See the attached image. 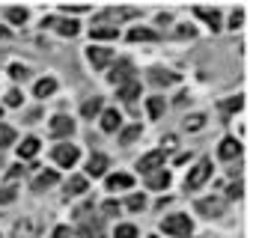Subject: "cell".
I'll list each match as a JSON object with an SVG mask.
<instances>
[{"instance_id":"6da1fadb","label":"cell","mask_w":253,"mask_h":238,"mask_svg":"<svg viewBox=\"0 0 253 238\" xmlns=\"http://www.w3.org/2000/svg\"><path fill=\"white\" fill-rule=\"evenodd\" d=\"M209 176H211V161H209V158H203V161L188 173L185 188H188V191H197V188H203V185L209 182Z\"/></svg>"},{"instance_id":"7a4b0ae2","label":"cell","mask_w":253,"mask_h":238,"mask_svg":"<svg viewBox=\"0 0 253 238\" xmlns=\"http://www.w3.org/2000/svg\"><path fill=\"white\" fill-rule=\"evenodd\" d=\"M161 229L167 232V235H191V217H185V214H170V217H164L161 220Z\"/></svg>"},{"instance_id":"3957f363","label":"cell","mask_w":253,"mask_h":238,"mask_svg":"<svg viewBox=\"0 0 253 238\" xmlns=\"http://www.w3.org/2000/svg\"><path fill=\"white\" fill-rule=\"evenodd\" d=\"M131 72H134V66H131L128 60H119V63H116V66L110 69V75H107V78H110V83L122 86V83H128V80H134V78H131Z\"/></svg>"},{"instance_id":"277c9868","label":"cell","mask_w":253,"mask_h":238,"mask_svg":"<svg viewBox=\"0 0 253 238\" xmlns=\"http://www.w3.org/2000/svg\"><path fill=\"white\" fill-rule=\"evenodd\" d=\"M78 146H69V143H63V146H54V161L60 164V167H72L75 161H78Z\"/></svg>"},{"instance_id":"5b68a950","label":"cell","mask_w":253,"mask_h":238,"mask_svg":"<svg viewBox=\"0 0 253 238\" xmlns=\"http://www.w3.org/2000/svg\"><path fill=\"white\" fill-rule=\"evenodd\" d=\"M164 158H167V152H164V149H155V152L143 155L137 167H140L143 173H155V170H161V167H164Z\"/></svg>"},{"instance_id":"8992f818","label":"cell","mask_w":253,"mask_h":238,"mask_svg":"<svg viewBox=\"0 0 253 238\" xmlns=\"http://www.w3.org/2000/svg\"><path fill=\"white\" fill-rule=\"evenodd\" d=\"M81 238H104V223H101V217L95 220V217H89V220H81Z\"/></svg>"},{"instance_id":"52a82bcc","label":"cell","mask_w":253,"mask_h":238,"mask_svg":"<svg viewBox=\"0 0 253 238\" xmlns=\"http://www.w3.org/2000/svg\"><path fill=\"white\" fill-rule=\"evenodd\" d=\"M72 131H75V122H72L69 116H54V119H51V134H54V137H66V134H72Z\"/></svg>"},{"instance_id":"ba28073f","label":"cell","mask_w":253,"mask_h":238,"mask_svg":"<svg viewBox=\"0 0 253 238\" xmlns=\"http://www.w3.org/2000/svg\"><path fill=\"white\" fill-rule=\"evenodd\" d=\"M197 211L200 214H206V217H217V214H223V202L220 199H197Z\"/></svg>"},{"instance_id":"9c48e42d","label":"cell","mask_w":253,"mask_h":238,"mask_svg":"<svg viewBox=\"0 0 253 238\" xmlns=\"http://www.w3.org/2000/svg\"><path fill=\"white\" fill-rule=\"evenodd\" d=\"M15 238H33L36 232H39V220L36 217H24L21 223H15Z\"/></svg>"},{"instance_id":"30bf717a","label":"cell","mask_w":253,"mask_h":238,"mask_svg":"<svg viewBox=\"0 0 253 238\" xmlns=\"http://www.w3.org/2000/svg\"><path fill=\"white\" fill-rule=\"evenodd\" d=\"M86 57H89V63H92L95 69H104V66L110 63V57H113V54H110V48H89V51H86Z\"/></svg>"},{"instance_id":"8fae6325","label":"cell","mask_w":253,"mask_h":238,"mask_svg":"<svg viewBox=\"0 0 253 238\" xmlns=\"http://www.w3.org/2000/svg\"><path fill=\"white\" fill-rule=\"evenodd\" d=\"M194 15H197V18H203V21H206L211 30H217V27H220V12H217V9H206V6H197V9H194Z\"/></svg>"},{"instance_id":"7c38bea8","label":"cell","mask_w":253,"mask_h":238,"mask_svg":"<svg viewBox=\"0 0 253 238\" xmlns=\"http://www.w3.org/2000/svg\"><path fill=\"white\" fill-rule=\"evenodd\" d=\"M104 170H107V158H104V155H92V158L86 161V176L98 179V176H104Z\"/></svg>"},{"instance_id":"4fadbf2b","label":"cell","mask_w":253,"mask_h":238,"mask_svg":"<svg viewBox=\"0 0 253 238\" xmlns=\"http://www.w3.org/2000/svg\"><path fill=\"white\" fill-rule=\"evenodd\" d=\"M57 182H60V176H57L54 170H45V173H39V179H36V182H33L30 188H33L36 194H42L45 188H51V185H57Z\"/></svg>"},{"instance_id":"5bb4252c","label":"cell","mask_w":253,"mask_h":238,"mask_svg":"<svg viewBox=\"0 0 253 238\" xmlns=\"http://www.w3.org/2000/svg\"><path fill=\"white\" fill-rule=\"evenodd\" d=\"M131 185H134V179L128 173H113V176H107V188L110 191H125V188H131Z\"/></svg>"},{"instance_id":"9a60e30c","label":"cell","mask_w":253,"mask_h":238,"mask_svg":"<svg viewBox=\"0 0 253 238\" xmlns=\"http://www.w3.org/2000/svg\"><path fill=\"white\" fill-rule=\"evenodd\" d=\"M238 152H241V146H238V140H235V137H226V140L220 143V158H223V161L238 158Z\"/></svg>"},{"instance_id":"2e32d148","label":"cell","mask_w":253,"mask_h":238,"mask_svg":"<svg viewBox=\"0 0 253 238\" xmlns=\"http://www.w3.org/2000/svg\"><path fill=\"white\" fill-rule=\"evenodd\" d=\"M119 125H122V119H119L116 110H104V113H101V128H104V131H116Z\"/></svg>"},{"instance_id":"e0dca14e","label":"cell","mask_w":253,"mask_h":238,"mask_svg":"<svg viewBox=\"0 0 253 238\" xmlns=\"http://www.w3.org/2000/svg\"><path fill=\"white\" fill-rule=\"evenodd\" d=\"M137 95H140V83L137 80H128V83L119 86V98H125V101H134Z\"/></svg>"},{"instance_id":"ac0fdd59","label":"cell","mask_w":253,"mask_h":238,"mask_svg":"<svg viewBox=\"0 0 253 238\" xmlns=\"http://www.w3.org/2000/svg\"><path fill=\"white\" fill-rule=\"evenodd\" d=\"M146 185H149V188H167V185H170V173H167V170H155V173H149Z\"/></svg>"},{"instance_id":"d6986e66","label":"cell","mask_w":253,"mask_h":238,"mask_svg":"<svg viewBox=\"0 0 253 238\" xmlns=\"http://www.w3.org/2000/svg\"><path fill=\"white\" fill-rule=\"evenodd\" d=\"M51 27H57L63 36H75L78 33V24L75 21H66V18H51Z\"/></svg>"},{"instance_id":"ffe728a7","label":"cell","mask_w":253,"mask_h":238,"mask_svg":"<svg viewBox=\"0 0 253 238\" xmlns=\"http://www.w3.org/2000/svg\"><path fill=\"white\" fill-rule=\"evenodd\" d=\"M143 134V125H128V128H125L122 134H119V146H128L134 137H140Z\"/></svg>"},{"instance_id":"44dd1931","label":"cell","mask_w":253,"mask_h":238,"mask_svg":"<svg viewBox=\"0 0 253 238\" xmlns=\"http://www.w3.org/2000/svg\"><path fill=\"white\" fill-rule=\"evenodd\" d=\"M149 80L152 83H176V75L173 72H164V69H152L149 72Z\"/></svg>"},{"instance_id":"7402d4cb","label":"cell","mask_w":253,"mask_h":238,"mask_svg":"<svg viewBox=\"0 0 253 238\" xmlns=\"http://www.w3.org/2000/svg\"><path fill=\"white\" fill-rule=\"evenodd\" d=\"M36 152H39V140H36V137H27V140L18 146V155H21V158H33Z\"/></svg>"},{"instance_id":"603a6c76","label":"cell","mask_w":253,"mask_h":238,"mask_svg":"<svg viewBox=\"0 0 253 238\" xmlns=\"http://www.w3.org/2000/svg\"><path fill=\"white\" fill-rule=\"evenodd\" d=\"M89 36H92V39H116V36H119V30H116V27H104V24H101V27H92V30H89Z\"/></svg>"},{"instance_id":"cb8c5ba5","label":"cell","mask_w":253,"mask_h":238,"mask_svg":"<svg viewBox=\"0 0 253 238\" xmlns=\"http://www.w3.org/2000/svg\"><path fill=\"white\" fill-rule=\"evenodd\" d=\"M54 89H57V80H54V78H45V80L36 83V95H39V98H48Z\"/></svg>"},{"instance_id":"d4e9b609","label":"cell","mask_w":253,"mask_h":238,"mask_svg":"<svg viewBox=\"0 0 253 238\" xmlns=\"http://www.w3.org/2000/svg\"><path fill=\"white\" fill-rule=\"evenodd\" d=\"M128 39H131V42H155L158 36H155V30H140V27H137V30L128 33Z\"/></svg>"},{"instance_id":"484cf974","label":"cell","mask_w":253,"mask_h":238,"mask_svg":"<svg viewBox=\"0 0 253 238\" xmlns=\"http://www.w3.org/2000/svg\"><path fill=\"white\" fill-rule=\"evenodd\" d=\"M98 110H101V98H98V95H95V98H86V101H84V107H81V113H84L86 119H89V116H95Z\"/></svg>"},{"instance_id":"4316f807","label":"cell","mask_w":253,"mask_h":238,"mask_svg":"<svg viewBox=\"0 0 253 238\" xmlns=\"http://www.w3.org/2000/svg\"><path fill=\"white\" fill-rule=\"evenodd\" d=\"M66 191H69V194H84V191H86V179H84V176H72L69 185H66Z\"/></svg>"},{"instance_id":"83f0119b","label":"cell","mask_w":253,"mask_h":238,"mask_svg":"<svg viewBox=\"0 0 253 238\" xmlns=\"http://www.w3.org/2000/svg\"><path fill=\"white\" fill-rule=\"evenodd\" d=\"M241 104H244V98H226V101H220V113H235V110H241Z\"/></svg>"},{"instance_id":"f1b7e54d","label":"cell","mask_w":253,"mask_h":238,"mask_svg":"<svg viewBox=\"0 0 253 238\" xmlns=\"http://www.w3.org/2000/svg\"><path fill=\"white\" fill-rule=\"evenodd\" d=\"M203 122H206V116H203V113H194V116L185 119V128H188V131H197V128H203Z\"/></svg>"},{"instance_id":"f546056e","label":"cell","mask_w":253,"mask_h":238,"mask_svg":"<svg viewBox=\"0 0 253 238\" xmlns=\"http://www.w3.org/2000/svg\"><path fill=\"white\" fill-rule=\"evenodd\" d=\"M15 143V131L9 125H0V146H12Z\"/></svg>"},{"instance_id":"4dcf8cb0","label":"cell","mask_w":253,"mask_h":238,"mask_svg":"<svg viewBox=\"0 0 253 238\" xmlns=\"http://www.w3.org/2000/svg\"><path fill=\"white\" fill-rule=\"evenodd\" d=\"M6 18H9L12 24H24V21H27V9H18V6H15V9H6Z\"/></svg>"},{"instance_id":"1f68e13d","label":"cell","mask_w":253,"mask_h":238,"mask_svg":"<svg viewBox=\"0 0 253 238\" xmlns=\"http://www.w3.org/2000/svg\"><path fill=\"white\" fill-rule=\"evenodd\" d=\"M161 113H164V98H149V116L158 119Z\"/></svg>"},{"instance_id":"d6a6232c","label":"cell","mask_w":253,"mask_h":238,"mask_svg":"<svg viewBox=\"0 0 253 238\" xmlns=\"http://www.w3.org/2000/svg\"><path fill=\"white\" fill-rule=\"evenodd\" d=\"M137 235V229L131 226V223H122V226H116V238H134Z\"/></svg>"},{"instance_id":"836d02e7","label":"cell","mask_w":253,"mask_h":238,"mask_svg":"<svg viewBox=\"0 0 253 238\" xmlns=\"http://www.w3.org/2000/svg\"><path fill=\"white\" fill-rule=\"evenodd\" d=\"M104 15H107V18H134L137 12H134V9H107Z\"/></svg>"},{"instance_id":"e575fe53","label":"cell","mask_w":253,"mask_h":238,"mask_svg":"<svg viewBox=\"0 0 253 238\" xmlns=\"http://www.w3.org/2000/svg\"><path fill=\"white\" fill-rule=\"evenodd\" d=\"M143 205H146V199H143L140 194H134V197H128V208H131V211H140Z\"/></svg>"},{"instance_id":"d590c367","label":"cell","mask_w":253,"mask_h":238,"mask_svg":"<svg viewBox=\"0 0 253 238\" xmlns=\"http://www.w3.org/2000/svg\"><path fill=\"white\" fill-rule=\"evenodd\" d=\"M15 194H18L15 188H6L3 194H0V205H6V202H12V199H15Z\"/></svg>"},{"instance_id":"8d00e7d4","label":"cell","mask_w":253,"mask_h":238,"mask_svg":"<svg viewBox=\"0 0 253 238\" xmlns=\"http://www.w3.org/2000/svg\"><path fill=\"white\" fill-rule=\"evenodd\" d=\"M6 104H9V107H18V104H21V92H18V89H12V92L6 95Z\"/></svg>"},{"instance_id":"74e56055","label":"cell","mask_w":253,"mask_h":238,"mask_svg":"<svg viewBox=\"0 0 253 238\" xmlns=\"http://www.w3.org/2000/svg\"><path fill=\"white\" fill-rule=\"evenodd\" d=\"M226 197H229V199H238V197H241V182H238V185H229Z\"/></svg>"},{"instance_id":"f35d334b","label":"cell","mask_w":253,"mask_h":238,"mask_svg":"<svg viewBox=\"0 0 253 238\" xmlns=\"http://www.w3.org/2000/svg\"><path fill=\"white\" fill-rule=\"evenodd\" d=\"M9 75H12V78H24L27 69H24V66H9Z\"/></svg>"},{"instance_id":"ab89813d","label":"cell","mask_w":253,"mask_h":238,"mask_svg":"<svg viewBox=\"0 0 253 238\" xmlns=\"http://www.w3.org/2000/svg\"><path fill=\"white\" fill-rule=\"evenodd\" d=\"M69 235H72L69 226H57V229H54V238H69Z\"/></svg>"},{"instance_id":"60d3db41","label":"cell","mask_w":253,"mask_h":238,"mask_svg":"<svg viewBox=\"0 0 253 238\" xmlns=\"http://www.w3.org/2000/svg\"><path fill=\"white\" fill-rule=\"evenodd\" d=\"M21 173H24V167H21V164H15V167H12V170H9V179H18V176H21Z\"/></svg>"},{"instance_id":"b9f144b4","label":"cell","mask_w":253,"mask_h":238,"mask_svg":"<svg viewBox=\"0 0 253 238\" xmlns=\"http://www.w3.org/2000/svg\"><path fill=\"white\" fill-rule=\"evenodd\" d=\"M116 211H119L116 202H104V214H116Z\"/></svg>"},{"instance_id":"7bdbcfd3","label":"cell","mask_w":253,"mask_h":238,"mask_svg":"<svg viewBox=\"0 0 253 238\" xmlns=\"http://www.w3.org/2000/svg\"><path fill=\"white\" fill-rule=\"evenodd\" d=\"M66 12H86V6H63Z\"/></svg>"},{"instance_id":"ee69618b","label":"cell","mask_w":253,"mask_h":238,"mask_svg":"<svg viewBox=\"0 0 253 238\" xmlns=\"http://www.w3.org/2000/svg\"><path fill=\"white\" fill-rule=\"evenodd\" d=\"M6 36H9V33H6V30H3V27H0V39H6Z\"/></svg>"},{"instance_id":"f6af8a7d","label":"cell","mask_w":253,"mask_h":238,"mask_svg":"<svg viewBox=\"0 0 253 238\" xmlns=\"http://www.w3.org/2000/svg\"><path fill=\"white\" fill-rule=\"evenodd\" d=\"M0 164H3V161H0Z\"/></svg>"}]
</instances>
